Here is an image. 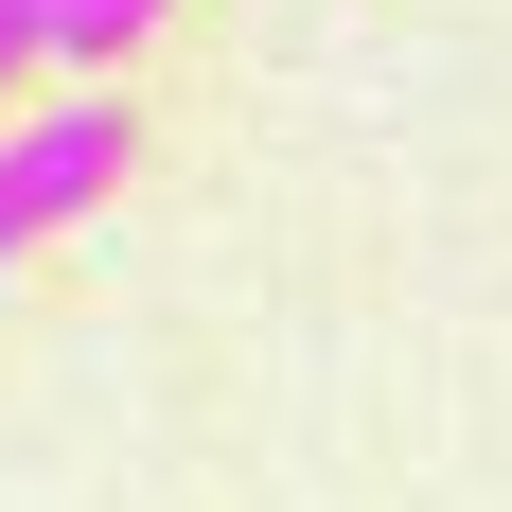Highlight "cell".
Here are the masks:
<instances>
[{"instance_id":"obj_1","label":"cell","mask_w":512,"mask_h":512,"mask_svg":"<svg viewBox=\"0 0 512 512\" xmlns=\"http://www.w3.org/2000/svg\"><path fill=\"white\" fill-rule=\"evenodd\" d=\"M106 177H124V106L71 89V106H36V124H0V265L36 248L53 212H89Z\"/></svg>"},{"instance_id":"obj_2","label":"cell","mask_w":512,"mask_h":512,"mask_svg":"<svg viewBox=\"0 0 512 512\" xmlns=\"http://www.w3.org/2000/svg\"><path fill=\"white\" fill-rule=\"evenodd\" d=\"M159 36V0H53L36 18V71H106V53H142Z\"/></svg>"}]
</instances>
